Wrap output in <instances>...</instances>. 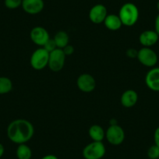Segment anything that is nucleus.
I'll return each instance as SVG.
<instances>
[{
  "mask_svg": "<svg viewBox=\"0 0 159 159\" xmlns=\"http://www.w3.org/2000/svg\"><path fill=\"white\" fill-rule=\"evenodd\" d=\"M16 155L18 159H30L32 157V151L28 145L21 143L16 148Z\"/></svg>",
  "mask_w": 159,
  "mask_h": 159,
  "instance_id": "a211bd4d",
  "label": "nucleus"
},
{
  "mask_svg": "<svg viewBox=\"0 0 159 159\" xmlns=\"http://www.w3.org/2000/svg\"><path fill=\"white\" fill-rule=\"evenodd\" d=\"M4 152H5V148H4V146L0 143V158L2 157V155L4 154Z\"/></svg>",
  "mask_w": 159,
  "mask_h": 159,
  "instance_id": "cd10ccee",
  "label": "nucleus"
},
{
  "mask_svg": "<svg viewBox=\"0 0 159 159\" xmlns=\"http://www.w3.org/2000/svg\"><path fill=\"white\" fill-rule=\"evenodd\" d=\"M137 59L142 65L148 67H154L157 62V55L151 48L143 47L137 53Z\"/></svg>",
  "mask_w": 159,
  "mask_h": 159,
  "instance_id": "0eeeda50",
  "label": "nucleus"
},
{
  "mask_svg": "<svg viewBox=\"0 0 159 159\" xmlns=\"http://www.w3.org/2000/svg\"><path fill=\"white\" fill-rule=\"evenodd\" d=\"M21 7L25 13L36 15L42 12L45 7L44 0H22Z\"/></svg>",
  "mask_w": 159,
  "mask_h": 159,
  "instance_id": "9b49d317",
  "label": "nucleus"
},
{
  "mask_svg": "<svg viewBox=\"0 0 159 159\" xmlns=\"http://www.w3.org/2000/svg\"><path fill=\"white\" fill-rule=\"evenodd\" d=\"M148 157L150 159H158L159 158V147L154 144L149 148L148 151Z\"/></svg>",
  "mask_w": 159,
  "mask_h": 159,
  "instance_id": "412c9836",
  "label": "nucleus"
},
{
  "mask_svg": "<svg viewBox=\"0 0 159 159\" xmlns=\"http://www.w3.org/2000/svg\"><path fill=\"white\" fill-rule=\"evenodd\" d=\"M157 10H158V12H159V1L157 2Z\"/></svg>",
  "mask_w": 159,
  "mask_h": 159,
  "instance_id": "c85d7f7f",
  "label": "nucleus"
},
{
  "mask_svg": "<svg viewBox=\"0 0 159 159\" xmlns=\"http://www.w3.org/2000/svg\"><path fill=\"white\" fill-rule=\"evenodd\" d=\"M49 52L44 48H39L32 53L30 59V63L35 70H42L48 66Z\"/></svg>",
  "mask_w": 159,
  "mask_h": 159,
  "instance_id": "20e7f679",
  "label": "nucleus"
},
{
  "mask_svg": "<svg viewBox=\"0 0 159 159\" xmlns=\"http://www.w3.org/2000/svg\"><path fill=\"white\" fill-rule=\"evenodd\" d=\"M4 4L10 10H16L22 5V0H5Z\"/></svg>",
  "mask_w": 159,
  "mask_h": 159,
  "instance_id": "aec40b11",
  "label": "nucleus"
},
{
  "mask_svg": "<svg viewBox=\"0 0 159 159\" xmlns=\"http://www.w3.org/2000/svg\"><path fill=\"white\" fill-rule=\"evenodd\" d=\"M154 30L159 36V14L156 16L155 20H154Z\"/></svg>",
  "mask_w": 159,
  "mask_h": 159,
  "instance_id": "a878e982",
  "label": "nucleus"
},
{
  "mask_svg": "<svg viewBox=\"0 0 159 159\" xmlns=\"http://www.w3.org/2000/svg\"><path fill=\"white\" fill-rule=\"evenodd\" d=\"M105 27L109 30L116 31L121 28L123 24L119 18V15L116 14H108L105 21H104Z\"/></svg>",
  "mask_w": 159,
  "mask_h": 159,
  "instance_id": "2eb2a0df",
  "label": "nucleus"
},
{
  "mask_svg": "<svg viewBox=\"0 0 159 159\" xmlns=\"http://www.w3.org/2000/svg\"><path fill=\"white\" fill-rule=\"evenodd\" d=\"M145 84L151 91H159V67H154L147 73Z\"/></svg>",
  "mask_w": 159,
  "mask_h": 159,
  "instance_id": "f8f14e48",
  "label": "nucleus"
},
{
  "mask_svg": "<svg viewBox=\"0 0 159 159\" xmlns=\"http://www.w3.org/2000/svg\"><path fill=\"white\" fill-rule=\"evenodd\" d=\"M154 144L157 145L159 147V126L155 129L154 134Z\"/></svg>",
  "mask_w": 159,
  "mask_h": 159,
  "instance_id": "393cba45",
  "label": "nucleus"
},
{
  "mask_svg": "<svg viewBox=\"0 0 159 159\" xmlns=\"http://www.w3.org/2000/svg\"><path fill=\"white\" fill-rule=\"evenodd\" d=\"M105 138L110 144L114 146L120 145L125 140L124 129L118 124L110 125L105 131Z\"/></svg>",
  "mask_w": 159,
  "mask_h": 159,
  "instance_id": "39448f33",
  "label": "nucleus"
},
{
  "mask_svg": "<svg viewBox=\"0 0 159 159\" xmlns=\"http://www.w3.org/2000/svg\"><path fill=\"white\" fill-rule=\"evenodd\" d=\"M88 134L93 141H103L105 137V132L104 129L97 124L92 125L89 128Z\"/></svg>",
  "mask_w": 159,
  "mask_h": 159,
  "instance_id": "dca6fc26",
  "label": "nucleus"
},
{
  "mask_svg": "<svg viewBox=\"0 0 159 159\" xmlns=\"http://www.w3.org/2000/svg\"><path fill=\"white\" fill-rule=\"evenodd\" d=\"M54 41L56 44V46L58 48H61L62 49L65 48L67 45H69V42H70V38H69V34L64 30H59L56 34L54 37Z\"/></svg>",
  "mask_w": 159,
  "mask_h": 159,
  "instance_id": "f3484780",
  "label": "nucleus"
},
{
  "mask_svg": "<svg viewBox=\"0 0 159 159\" xmlns=\"http://www.w3.org/2000/svg\"><path fill=\"white\" fill-rule=\"evenodd\" d=\"M106 153L102 141H93L84 147L82 154L84 159H102Z\"/></svg>",
  "mask_w": 159,
  "mask_h": 159,
  "instance_id": "7ed1b4c3",
  "label": "nucleus"
},
{
  "mask_svg": "<svg viewBox=\"0 0 159 159\" xmlns=\"http://www.w3.org/2000/svg\"><path fill=\"white\" fill-rule=\"evenodd\" d=\"M137 53H138V51H137V50L134 49V48H128V49L126 50V55L128 58L134 59V58L137 57Z\"/></svg>",
  "mask_w": 159,
  "mask_h": 159,
  "instance_id": "5701e85b",
  "label": "nucleus"
},
{
  "mask_svg": "<svg viewBox=\"0 0 159 159\" xmlns=\"http://www.w3.org/2000/svg\"><path fill=\"white\" fill-rule=\"evenodd\" d=\"M108 15L107 8L102 4H96L90 10L88 16L93 24H100L104 23Z\"/></svg>",
  "mask_w": 159,
  "mask_h": 159,
  "instance_id": "9d476101",
  "label": "nucleus"
},
{
  "mask_svg": "<svg viewBox=\"0 0 159 159\" xmlns=\"http://www.w3.org/2000/svg\"><path fill=\"white\" fill-rule=\"evenodd\" d=\"M66 56L61 48H56L49 53L48 65L50 70L53 72H59L62 70L66 62Z\"/></svg>",
  "mask_w": 159,
  "mask_h": 159,
  "instance_id": "423d86ee",
  "label": "nucleus"
},
{
  "mask_svg": "<svg viewBox=\"0 0 159 159\" xmlns=\"http://www.w3.org/2000/svg\"><path fill=\"white\" fill-rule=\"evenodd\" d=\"M76 85L82 92L91 93L95 89L96 80L89 73H82L76 80Z\"/></svg>",
  "mask_w": 159,
  "mask_h": 159,
  "instance_id": "6e6552de",
  "label": "nucleus"
},
{
  "mask_svg": "<svg viewBox=\"0 0 159 159\" xmlns=\"http://www.w3.org/2000/svg\"><path fill=\"white\" fill-rule=\"evenodd\" d=\"M159 39V36L155 30H147L142 32L139 36V42L143 47L151 48L155 45Z\"/></svg>",
  "mask_w": 159,
  "mask_h": 159,
  "instance_id": "ddd939ff",
  "label": "nucleus"
},
{
  "mask_svg": "<svg viewBox=\"0 0 159 159\" xmlns=\"http://www.w3.org/2000/svg\"><path fill=\"white\" fill-rule=\"evenodd\" d=\"M42 48H45V49L46 50L47 52H48L49 53L52 52V51H54V50L56 49V48H58L57 46H56V42H55V41L53 38L52 39V38H50L48 42L45 44V45H44Z\"/></svg>",
  "mask_w": 159,
  "mask_h": 159,
  "instance_id": "4be33fe9",
  "label": "nucleus"
},
{
  "mask_svg": "<svg viewBox=\"0 0 159 159\" xmlns=\"http://www.w3.org/2000/svg\"><path fill=\"white\" fill-rule=\"evenodd\" d=\"M41 159H59L57 156H56L55 154H46V155L43 156Z\"/></svg>",
  "mask_w": 159,
  "mask_h": 159,
  "instance_id": "bb28decb",
  "label": "nucleus"
},
{
  "mask_svg": "<svg viewBox=\"0 0 159 159\" xmlns=\"http://www.w3.org/2000/svg\"><path fill=\"white\" fill-rule=\"evenodd\" d=\"M138 101V94L134 90H126L123 93L120 98L121 105L125 108H132Z\"/></svg>",
  "mask_w": 159,
  "mask_h": 159,
  "instance_id": "4468645a",
  "label": "nucleus"
},
{
  "mask_svg": "<svg viewBox=\"0 0 159 159\" xmlns=\"http://www.w3.org/2000/svg\"><path fill=\"white\" fill-rule=\"evenodd\" d=\"M62 51L65 53L66 56H71V55H73V52H74V48H73V45H67L65 48H62Z\"/></svg>",
  "mask_w": 159,
  "mask_h": 159,
  "instance_id": "b1692460",
  "label": "nucleus"
},
{
  "mask_svg": "<svg viewBox=\"0 0 159 159\" xmlns=\"http://www.w3.org/2000/svg\"><path fill=\"white\" fill-rule=\"evenodd\" d=\"M34 127L33 124L27 119H15L9 124L7 127V137L16 144L26 143L33 137Z\"/></svg>",
  "mask_w": 159,
  "mask_h": 159,
  "instance_id": "f257e3e1",
  "label": "nucleus"
},
{
  "mask_svg": "<svg viewBox=\"0 0 159 159\" xmlns=\"http://www.w3.org/2000/svg\"><path fill=\"white\" fill-rule=\"evenodd\" d=\"M13 89V83L11 80L6 76H0V94L10 93Z\"/></svg>",
  "mask_w": 159,
  "mask_h": 159,
  "instance_id": "6ab92c4d",
  "label": "nucleus"
},
{
  "mask_svg": "<svg viewBox=\"0 0 159 159\" xmlns=\"http://www.w3.org/2000/svg\"><path fill=\"white\" fill-rule=\"evenodd\" d=\"M30 38L34 44L43 47L50 39L48 30L42 27H34L30 32Z\"/></svg>",
  "mask_w": 159,
  "mask_h": 159,
  "instance_id": "1a4fd4ad",
  "label": "nucleus"
},
{
  "mask_svg": "<svg viewBox=\"0 0 159 159\" xmlns=\"http://www.w3.org/2000/svg\"><path fill=\"white\" fill-rule=\"evenodd\" d=\"M139 14V10L135 4L133 2H126L121 7L118 15L123 26L133 27L138 21Z\"/></svg>",
  "mask_w": 159,
  "mask_h": 159,
  "instance_id": "f03ea898",
  "label": "nucleus"
}]
</instances>
